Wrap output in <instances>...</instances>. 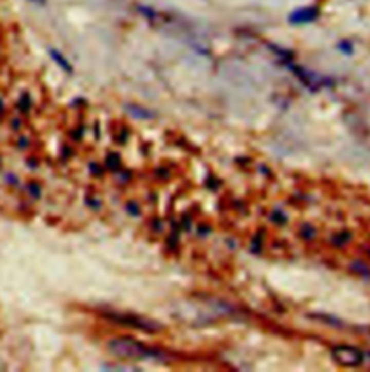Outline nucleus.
<instances>
[{
    "label": "nucleus",
    "mask_w": 370,
    "mask_h": 372,
    "mask_svg": "<svg viewBox=\"0 0 370 372\" xmlns=\"http://www.w3.org/2000/svg\"><path fill=\"white\" fill-rule=\"evenodd\" d=\"M108 348L115 355L123 358H147L155 355L149 349L143 348L142 345H139L136 342L127 341V339L112 341L108 343Z\"/></svg>",
    "instance_id": "obj_1"
},
{
    "label": "nucleus",
    "mask_w": 370,
    "mask_h": 372,
    "mask_svg": "<svg viewBox=\"0 0 370 372\" xmlns=\"http://www.w3.org/2000/svg\"><path fill=\"white\" fill-rule=\"evenodd\" d=\"M318 13H320L318 9L312 8V6H309V8H301L293 10L292 13L289 15V17H288V21H289V24L292 25H307L314 22L317 17H318Z\"/></svg>",
    "instance_id": "obj_2"
},
{
    "label": "nucleus",
    "mask_w": 370,
    "mask_h": 372,
    "mask_svg": "<svg viewBox=\"0 0 370 372\" xmlns=\"http://www.w3.org/2000/svg\"><path fill=\"white\" fill-rule=\"evenodd\" d=\"M334 357L340 364L346 366H356L362 362V355L351 348H337L334 350Z\"/></svg>",
    "instance_id": "obj_3"
},
{
    "label": "nucleus",
    "mask_w": 370,
    "mask_h": 372,
    "mask_svg": "<svg viewBox=\"0 0 370 372\" xmlns=\"http://www.w3.org/2000/svg\"><path fill=\"white\" fill-rule=\"evenodd\" d=\"M49 54H51L52 60H54V61L57 62V64H58L60 67H61L62 70L67 71V73H71V71H72V67H71V64H69V62L67 61V60H65V58H64V57H62V55L60 54V52H58V51H54V49H51V52H49Z\"/></svg>",
    "instance_id": "obj_4"
},
{
    "label": "nucleus",
    "mask_w": 370,
    "mask_h": 372,
    "mask_svg": "<svg viewBox=\"0 0 370 372\" xmlns=\"http://www.w3.org/2000/svg\"><path fill=\"white\" fill-rule=\"evenodd\" d=\"M106 164H107L108 168H116V167H119V156L116 155V154H110V155L107 156Z\"/></svg>",
    "instance_id": "obj_5"
},
{
    "label": "nucleus",
    "mask_w": 370,
    "mask_h": 372,
    "mask_svg": "<svg viewBox=\"0 0 370 372\" xmlns=\"http://www.w3.org/2000/svg\"><path fill=\"white\" fill-rule=\"evenodd\" d=\"M29 106H31V100H29V96L28 94H25V96H22V99H21V101H19V108H21V110H28L29 109Z\"/></svg>",
    "instance_id": "obj_6"
},
{
    "label": "nucleus",
    "mask_w": 370,
    "mask_h": 372,
    "mask_svg": "<svg viewBox=\"0 0 370 372\" xmlns=\"http://www.w3.org/2000/svg\"><path fill=\"white\" fill-rule=\"evenodd\" d=\"M29 190H31L32 196H35V197H38L39 194H41V190H39V187L31 186V187H29Z\"/></svg>",
    "instance_id": "obj_7"
},
{
    "label": "nucleus",
    "mask_w": 370,
    "mask_h": 372,
    "mask_svg": "<svg viewBox=\"0 0 370 372\" xmlns=\"http://www.w3.org/2000/svg\"><path fill=\"white\" fill-rule=\"evenodd\" d=\"M32 2H35V3H39V5H44V3H45V0H32Z\"/></svg>",
    "instance_id": "obj_8"
}]
</instances>
